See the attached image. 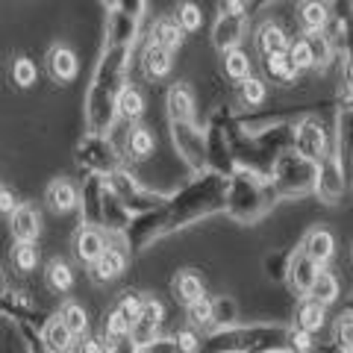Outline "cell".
I'll use <instances>...</instances> for the list:
<instances>
[{
    "label": "cell",
    "mask_w": 353,
    "mask_h": 353,
    "mask_svg": "<svg viewBox=\"0 0 353 353\" xmlns=\"http://www.w3.org/2000/svg\"><path fill=\"white\" fill-rule=\"evenodd\" d=\"M41 230V218L32 206H18L12 212V236L18 241H36Z\"/></svg>",
    "instance_id": "6da1fadb"
},
{
    "label": "cell",
    "mask_w": 353,
    "mask_h": 353,
    "mask_svg": "<svg viewBox=\"0 0 353 353\" xmlns=\"http://www.w3.org/2000/svg\"><path fill=\"white\" fill-rule=\"evenodd\" d=\"M92 271H94V280L97 283L121 277V274H124V253L106 248L101 256H97V262H92Z\"/></svg>",
    "instance_id": "7a4b0ae2"
},
{
    "label": "cell",
    "mask_w": 353,
    "mask_h": 353,
    "mask_svg": "<svg viewBox=\"0 0 353 353\" xmlns=\"http://www.w3.org/2000/svg\"><path fill=\"white\" fill-rule=\"evenodd\" d=\"M309 294H312L315 303L330 306L339 297V280L333 277V274H327V271H315L312 283H309Z\"/></svg>",
    "instance_id": "3957f363"
},
{
    "label": "cell",
    "mask_w": 353,
    "mask_h": 353,
    "mask_svg": "<svg viewBox=\"0 0 353 353\" xmlns=\"http://www.w3.org/2000/svg\"><path fill=\"white\" fill-rule=\"evenodd\" d=\"M333 248H336V241H333V236H330L327 230H315V233L306 239V256H309V262H312V265L330 262V256H333Z\"/></svg>",
    "instance_id": "277c9868"
},
{
    "label": "cell",
    "mask_w": 353,
    "mask_h": 353,
    "mask_svg": "<svg viewBox=\"0 0 353 353\" xmlns=\"http://www.w3.org/2000/svg\"><path fill=\"white\" fill-rule=\"evenodd\" d=\"M48 203H50L53 212H71V209L77 206V189H74L68 180L50 183V189H48Z\"/></svg>",
    "instance_id": "5b68a950"
},
{
    "label": "cell",
    "mask_w": 353,
    "mask_h": 353,
    "mask_svg": "<svg viewBox=\"0 0 353 353\" xmlns=\"http://www.w3.org/2000/svg\"><path fill=\"white\" fill-rule=\"evenodd\" d=\"M44 345H48L50 353H68L71 345H74V333L68 327H65L62 318H57V321H50L48 330H44Z\"/></svg>",
    "instance_id": "8992f818"
},
{
    "label": "cell",
    "mask_w": 353,
    "mask_h": 353,
    "mask_svg": "<svg viewBox=\"0 0 353 353\" xmlns=\"http://www.w3.org/2000/svg\"><path fill=\"white\" fill-rule=\"evenodd\" d=\"M153 44H159V48L174 53L183 44V27L176 24V21H168V18L157 21V27H153Z\"/></svg>",
    "instance_id": "52a82bcc"
},
{
    "label": "cell",
    "mask_w": 353,
    "mask_h": 353,
    "mask_svg": "<svg viewBox=\"0 0 353 353\" xmlns=\"http://www.w3.org/2000/svg\"><path fill=\"white\" fill-rule=\"evenodd\" d=\"M256 44H259V50L265 53V57H271V53H285L289 39H285V32L277 24H262L259 36H256Z\"/></svg>",
    "instance_id": "ba28073f"
},
{
    "label": "cell",
    "mask_w": 353,
    "mask_h": 353,
    "mask_svg": "<svg viewBox=\"0 0 353 353\" xmlns=\"http://www.w3.org/2000/svg\"><path fill=\"white\" fill-rule=\"evenodd\" d=\"M103 250H106V245L97 230H80V236H77V256L83 262H97V256H101Z\"/></svg>",
    "instance_id": "9c48e42d"
},
{
    "label": "cell",
    "mask_w": 353,
    "mask_h": 353,
    "mask_svg": "<svg viewBox=\"0 0 353 353\" xmlns=\"http://www.w3.org/2000/svg\"><path fill=\"white\" fill-rule=\"evenodd\" d=\"M145 71H148V77H165L171 71V50H165L150 41V48L145 50Z\"/></svg>",
    "instance_id": "30bf717a"
},
{
    "label": "cell",
    "mask_w": 353,
    "mask_h": 353,
    "mask_svg": "<svg viewBox=\"0 0 353 353\" xmlns=\"http://www.w3.org/2000/svg\"><path fill=\"white\" fill-rule=\"evenodd\" d=\"M50 74L57 77V80H71V77L77 74V59H74V53L71 50H53L50 53Z\"/></svg>",
    "instance_id": "8fae6325"
},
{
    "label": "cell",
    "mask_w": 353,
    "mask_h": 353,
    "mask_svg": "<svg viewBox=\"0 0 353 353\" xmlns=\"http://www.w3.org/2000/svg\"><path fill=\"white\" fill-rule=\"evenodd\" d=\"M118 112L130 121L141 118V112H145V97L139 94V88H124V92L118 94Z\"/></svg>",
    "instance_id": "7c38bea8"
},
{
    "label": "cell",
    "mask_w": 353,
    "mask_h": 353,
    "mask_svg": "<svg viewBox=\"0 0 353 353\" xmlns=\"http://www.w3.org/2000/svg\"><path fill=\"white\" fill-rule=\"evenodd\" d=\"M71 283H74V274L68 268V262L57 259V262L48 265V285H50L53 292H68Z\"/></svg>",
    "instance_id": "4fadbf2b"
},
{
    "label": "cell",
    "mask_w": 353,
    "mask_h": 353,
    "mask_svg": "<svg viewBox=\"0 0 353 353\" xmlns=\"http://www.w3.org/2000/svg\"><path fill=\"white\" fill-rule=\"evenodd\" d=\"M59 318H62L65 327H68L74 336H83V333H85V327H88L85 309H83L80 303H65V306H62V312H59Z\"/></svg>",
    "instance_id": "5bb4252c"
},
{
    "label": "cell",
    "mask_w": 353,
    "mask_h": 353,
    "mask_svg": "<svg viewBox=\"0 0 353 353\" xmlns=\"http://www.w3.org/2000/svg\"><path fill=\"white\" fill-rule=\"evenodd\" d=\"M176 294H180V301H185V303L201 301L203 297L201 277H194V274H180V277H176Z\"/></svg>",
    "instance_id": "9a60e30c"
},
{
    "label": "cell",
    "mask_w": 353,
    "mask_h": 353,
    "mask_svg": "<svg viewBox=\"0 0 353 353\" xmlns=\"http://www.w3.org/2000/svg\"><path fill=\"white\" fill-rule=\"evenodd\" d=\"M301 330H306V333H315V330H321L324 327V306L321 303H315V301H306L301 306Z\"/></svg>",
    "instance_id": "2e32d148"
},
{
    "label": "cell",
    "mask_w": 353,
    "mask_h": 353,
    "mask_svg": "<svg viewBox=\"0 0 353 353\" xmlns=\"http://www.w3.org/2000/svg\"><path fill=\"white\" fill-rule=\"evenodd\" d=\"M301 18H303V24L309 27V30H324L327 27V21H330V12H327V6L324 3H318V0H309V3L303 6V12H301Z\"/></svg>",
    "instance_id": "e0dca14e"
},
{
    "label": "cell",
    "mask_w": 353,
    "mask_h": 353,
    "mask_svg": "<svg viewBox=\"0 0 353 353\" xmlns=\"http://www.w3.org/2000/svg\"><path fill=\"white\" fill-rule=\"evenodd\" d=\"M153 132L150 130H145V127H139V130H132L130 132V153L132 157H139V159H145V157H150L153 153Z\"/></svg>",
    "instance_id": "ac0fdd59"
},
{
    "label": "cell",
    "mask_w": 353,
    "mask_h": 353,
    "mask_svg": "<svg viewBox=\"0 0 353 353\" xmlns=\"http://www.w3.org/2000/svg\"><path fill=\"white\" fill-rule=\"evenodd\" d=\"M224 68H227V74L233 77V80H248V74H250V59H248V53H241V50H227Z\"/></svg>",
    "instance_id": "d6986e66"
},
{
    "label": "cell",
    "mask_w": 353,
    "mask_h": 353,
    "mask_svg": "<svg viewBox=\"0 0 353 353\" xmlns=\"http://www.w3.org/2000/svg\"><path fill=\"white\" fill-rule=\"evenodd\" d=\"M289 62L294 65V71L312 68V65H315V48L309 41H294L289 48Z\"/></svg>",
    "instance_id": "ffe728a7"
},
{
    "label": "cell",
    "mask_w": 353,
    "mask_h": 353,
    "mask_svg": "<svg viewBox=\"0 0 353 353\" xmlns=\"http://www.w3.org/2000/svg\"><path fill=\"white\" fill-rule=\"evenodd\" d=\"M12 259L18 265V271H32L39 265V248H36V241H18Z\"/></svg>",
    "instance_id": "44dd1931"
},
{
    "label": "cell",
    "mask_w": 353,
    "mask_h": 353,
    "mask_svg": "<svg viewBox=\"0 0 353 353\" xmlns=\"http://www.w3.org/2000/svg\"><path fill=\"white\" fill-rule=\"evenodd\" d=\"M168 103H171L174 118H189V115H192V94L185 92L183 85H174V88H171Z\"/></svg>",
    "instance_id": "7402d4cb"
},
{
    "label": "cell",
    "mask_w": 353,
    "mask_h": 353,
    "mask_svg": "<svg viewBox=\"0 0 353 353\" xmlns=\"http://www.w3.org/2000/svg\"><path fill=\"white\" fill-rule=\"evenodd\" d=\"M265 68H268L274 77H292L294 74V65L289 62V53H271V57H265Z\"/></svg>",
    "instance_id": "603a6c76"
},
{
    "label": "cell",
    "mask_w": 353,
    "mask_h": 353,
    "mask_svg": "<svg viewBox=\"0 0 353 353\" xmlns=\"http://www.w3.org/2000/svg\"><path fill=\"white\" fill-rule=\"evenodd\" d=\"M12 80L21 85V88H30L32 83H36V65H32L30 59H18L12 65Z\"/></svg>",
    "instance_id": "cb8c5ba5"
},
{
    "label": "cell",
    "mask_w": 353,
    "mask_h": 353,
    "mask_svg": "<svg viewBox=\"0 0 353 353\" xmlns=\"http://www.w3.org/2000/svg\"><path fill=\"white\" fill-rule=\"evenodd\" d=\"M301 150L306 157H318V153H321V130L306 127V132L301 136Z\"/></svg>",
    "instance_id": "d4e9b609"
},
{
    "label": "cell",
    "mask_w": 353,
    "mask_h": 353,
    "mask_svg": "<svg viewBox=\"0 0 353 353\" xmlns=\"http://www.w3.org/2000/svg\"><path fill=\"white\" fill-rule=\"evenodd\" d=\"M141 309H145V301H141V297H136V294H127L124 301H121V306H118V312L124 315V318H130L132 324L139 321L141 318Z\"/></svg>",
    "instance_id": "484cf974"
},
{
    "label": "cell",
    "mask_w": 353,
    "mask_h": 353,
    "mask_svg": "<svg viewBox=\"0 0 353 353\" xmlns=\"http://www.w3.org/2000/svg\"><path fill=\"white\" fill-rule=\"evenodd\" d=\"M189 318H192V324H209L212 321V303H209L206 297L189 303Z\"/></svg>",
    "instance_id": "4316f807"
},
{
    "label": "cell",
    "mask_w": 353,
    "mask_h": 353,
    "mask_svg": "<svg viewBox=\"0 0 353 353\" xmlns=\"http://www.w3.org/2000/svg\"><path fill=\"white\" fill-rule=\"evenodd\" d=\"M130 330H132V321L121 315L118 309L106 318V333H109V336H115V339H118V336H130Z\"/></svg>",
    "instance_id": "83f0119b"
},
{
    "label": "cell",
    "mask_w": 353,
    "mask_h": 353,
    "mask_svg": "<svg viewBox=\"0 0 353 353\" xmlns=\"http://www.w3.org/2000/svg\"><path fill=\"white\" fill-rule=\"evenodd\" d=\"M336 341L341 345V350H350L353 347V315L339 318V324H336Z\"/></svg>",
    "instance_id": "f1b7e54d"
},
{
    "label": "cell",
    "mask_w": 353,
    "mask_h": 353,
    "mask_svg": "<svg viewBox=\"0 0 353 353\" xmlns=\"http://www.w3.org/2000/svg\"><path fill=\"white\" fill-rule=\"evenodd\" d=\"M176 18H180L183 30H197V27H201V12H197L194 3H183L180 12H176Z\"/></svg>",
    "instance_id": "f546056e"
},
{
    "label": "cell",
    "mask_w": 353,
    "mask_h": 353,
    "mask_svg": "<svg viewBox=\"0 0 353 353\" xmlns=\"http://www.w3.org/2000/svg\"><path fill=\"white\" fill-rule=\"evenodd\" d=\"M241 94H245V101L248 103H259L262 97H265V85L259 83V80H245V85H241Z\"/></svg>",
    "instance_id": "4dcf8cb0"
},
{
    "label": "cell",
    "mask_w": 353,
    "mask_h": 353,
    "mask_svg": "<svg viewBox=\"0 0 353 353\" xmlns=\"http://www.w3.org/2000/svg\"><path fill=\"white\" fill-rule=\"evenodd\" d=\"M141 318H145V321H150V324H159V321H162V303H159V301H145Z\"/></svg>",
    "instance_id": "1f68e13d"
},
{
    "label": "cell",
    "mask_w": 353,
    "mask_h": 353,
    "mask_svg": "<svg viewBox=\"0 0 353 353\" xmlns=\"http://www.w3.org/2000/svg\"><path fill=\"white\" fill-rule=\"evenodd\" d=\"M15 209H18V203H15L12 192H3V189H0V215H12Z\"/></svg>",
    "instance_id": "d6a6232c"
},
{
    "label": "cell",
    "mask_w": 353,
    "mask_h": 353,
    "mask_svg": "<svg viewBox=\"0 0 353 353\" xmlns=\"http://www.w3.org/2000/svg\"><path fill=\"white\" fill-rule=\"evenodd\" d=\"M248 0H224V9L227 15H241V9H245Z\"/></svg>",
    "instance_id": "836d02e7"
},
{
    "label": "cell",
    "mask_w": 353,
    "mask_h": 353,
    "mask_svg": "<svg viewBox=\"0 0 353 353\" xmlns=\"http://www.w3.org/2000/svg\"><path fill=\"white\" fill-rule=\"evenodd\" d=\"M180 347H183L185 353H194V347H197V345H194V336H192V333H180Z\"/></svg>",
    "instance_id": "e575fe53"
},
{
    "label": "cell",
    "mask_w": 353,
    "mask_h": 353,
    "mask_svg": "<svg viewBox=\"0 0 353 353\" xmlns=\"http://www.w3.org/2000/svg\"><path fill=\"white\" fill-rule=\"evenodd\" d=\"M83 353H106V350H103L101 341H85V345H83Z\"/></svg>",
    "instance_id": "d590c367"
},
{
    "label": "cell",
    "mask_w": 353,
    "mask_h": 353,
    "mask_svg": "<svg viewBox=\"0 0 353 353\" xmlns=\"http://www.w3.org/2000/svg\"><path fill=\"white\" fill-rule=\"evenodd\" d=\"M294 341H297V347H301V350H309V333H306V330H303V333L297 336Z\"/></svg>",
    "instance_id": "8d00e7d4"
},
{
    "label": "cell",
    "mask_w": 353,
    "mask_h": 353,
    "mask_svg": "<svg viewBox=\"0 0 353 353\" xmlns=\"http://www.w3.org/2000/svg\"><path fill=\"white\" fill-rule=\"evenodd\" d=\"M350 83H353V62H350Z\"/></svg>",
    "instance_id": "74e56055"
},
{
    "label": "cell",
    "mask_w": 353,
    "mask_h": 353,
    "mask_svg": "<svg viewBox=\"0 0 353 353\" xmlns=\"http://www.w3.org/2000/svg\"><path fill=\"white\" fill-rule=\"evenodd\" d=\"M345 353H353V347H350V350H345Z\"/></svg>",
    "instance_id": "f35d334b"
},
{
    "label": "cell",
    "mask_w": 353,
    "mask_h": 353,
    "mask_svg": "<svg viewBox=\"0 0 353 353\" xmlns=\"http://www.w3.org/2000/svg\"><path fill=\"white\" fill-rule=\"evenodd\" d=\"M280 353H283V350H280Z\"/></svg>",
    "instance_id": "ab89813d"
}]
</instances>
